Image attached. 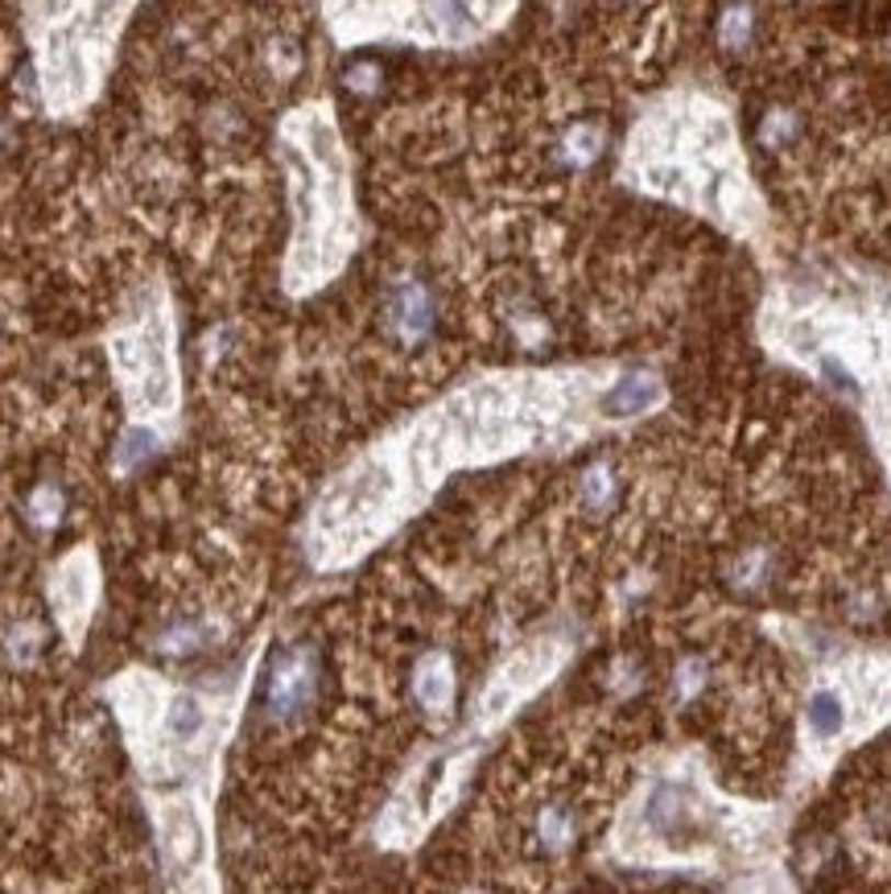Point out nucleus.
I'll return each mask as SVG.
<instances>
[{
	"label": "nucleus",
	"mask_w": 891,
	"mask_h": 894,
	"mask_svg": "<svg viewBox=\"0 0 891 894\" xmlns=\"http://www.w3.org/2000/svg\"><path fill=\"white\" fill-rule=\"evenodd\" d=\"M318 689V664L309 647H293L285 656H277V664L269 668V689H264V705L273 717H293L314 701Z\"/></svg>",
	"instance_id": "9d476101"
},
{
	"label": "nucleus",
	"mask_w": 891,
	"mask_h": 894,
	"mask_svg": "<svg viewBox=\"0 0 891 894\" xmlns=\"http://www.w3.org/2000/svg\"><path fill=\"white\" fill-rule=\"evenodd\" d=\"M583 495H586V503H590V507L611 503V499H616V478H611V471H607V466H595V471L586 474Z\"/></svg>",
	"instance_id": "2eb2a0df"
},
{
	"label": "nucleus",
	"mask_w": 891,
	"mask_h": 894,
	"mask_svg": "<svg viewBox=\"0 0 891 894\" xmlns=\"http://www.w3.org/2000/svg\"><path fill=\"white\" fill-rule=\"evenodd\" d=\"M128 0H37L30 34L37 54V91L54 116H75L95 100Z\"/></svg>",
	"instance_id": "39448f33"
},
{
	"label": "nucleus",
	"mask_w": 891,
	"mask_h": 894,
	"mask_svg": "<svg viewBox=\"0 0 891 894\" xmlns=\"http://www.w3.org/2000/svg\"><path fill=\"white\" fill-rule=\"evenodd\" d=\"M611 375V367H512L454 384L326 478L297 532L306 561L318 574L351 569L421 516L454 474L569 450L616 425L602 400Z\"/></svg>",
	"instance_id": "f257e3e1"
},
{
	"label": "nucleus",
	"mask_w": 891,
	"mask_h": 894,
	"mask_svg": "<svg viewBox=\"0 0 891 894\" xmlns=\"http://www.w3.org/2000/svg\"><path fill=\"white\" fill-rule=\"evenodd\" d=\"M223 783H187L170 792H140L154 828L157 865L170 891H219V828L215 800Z\"/></svg>",
	"instance_id": "423d86ee"
},
{
	"label": "nucleus",
	"mask_w": 891,
	"mask_h": 894,
	"mask_svg": "<svg viewBox=\"0 0 891 894\" xmlns=\"http://www.w3.org/2000/svg\"><path fill=\"white\" fill-rule=\"evenodd\" d=\"M569 647H574V643H569L566 635L549 631V635H537V640H529L520 652H512V656L504 659L496 672L487 676V684H483L475 705H471V717H466V729H463L466 738L487 743V734H496L516 709L525 705V701H532L553 676L566 668Z\"/></svg>",
	"instance_id": "6e6552de"
},
{
	"label": "nucleus",
	"mask_w": 891,
	"mask_h": 894,
	"mask_svg": "<svg viewBox=\"0 0 891 894\" xmlns=\"http://www.w3.org/2000/svg\"><path fill=\"white\" fill-rule=\"evenodd\" d=\"M429 326H433V297H429V288L421 281L396 285L393 297H388V330H393V338L413 347V342H421L429 335Z\"/></svg>",
	"instance_id": "f8f14e48"
},
{
	"label": "nucleus",
	"mask_w": 891,
	"mask_h": 894,
	"mask_svg": "<svg viewBox=\"0 0 891 894\" xmlns=\"http://www.w3.org/2000/svg\"><path fill=\"white\" fill-rule=\"evenodd\" d=\"M755 25L759 18H755L752 0H731L719 18V46L726 54H743L755 42Z\"/></svg>",
	"instance_id": "ddd939ff"
},
{
	"label": "nucleus",
	"mask_w": 891,
	"mask_h": 894,
	"mask_svg": "<svg viewBox=\"0 0 891 894\" xmlns=\"http://www.w3.org/2000/svg\"><path fill=\"white\" fill-rule=\"evenodd\" d=\"M25 520L34 523L37 532H50V528H58V520H63V490L54 487V483L34 487L30 503H25Z\"/></svg>",
	"instance_id": "4468645a"
},
{
	"label": "nucleus",
	"mask_w": 891,
	"mask_h": 894,
	"mask_svg": "<svg viewBox=\"0 0 891 894\" xmlns=\"http://www.w3.org/2000/svg\"><path fill=\"white\" fill-rule=\"evenodd\" d=\"M413 697L417 705L426 709L433 722H442L454 713V697H459V672H454V659L446 652H426L417 672H413Z\"/></svg>",
	"instance_id": "9b49d317"
},
{
	"label": "nucleus",
	"mask_w": 891,
	"mask_h": 894,
	"mask_svg": "<svg viewBox=\"0 0 891 894\" xmlns=\"http://www.w3.org/2000/svg\"><path fill=\"white\" fill-rule=\"evenodd\" d=\"M281 157L290 169L293 239L285 256V293L309 297L343 272L360 223L351 206V173L339 128L323 103H306L281 124Z\"/></svg>",
	"instance_id": "7ed1b4c3"
},
{
	"label": "nucleus",
	"mask_w": 891,
	"mask_h": 894,
	"mask_svg": "<svg viewBox=\"0 0 891 894\" xmlns=\"http://www.w3.org/2000/svg\"><path fill=\"white\" fill-rule=\"evenodd\" d=\"M260 643L236 668V680L182 684L145 664H128L103 680L100 697L116 717L124 755L133 762L140 792L223 783V755L236 738L244 701L257 680V664L264 652Z\"/></svg>",
	"instance_id": "f03ea898"
},
{
	"label": "nucleus",
	"mask_w": 891,
	"mask_h": 894,
	"mask_svg": "<svg viewBox=\"0 0 891 894\" xmlns=\"http://www.w3.org/2000/svg\"><path fill=\"white\" fill-rule=\"evenodd\" d=\"M483 743L480 738H459V743L433 750L421 767H413L405 783L396 788V795L388 800V808L376 825V841L384 849H413L421 845L429 828L442 821L446 812L459 804L466 779L480 762Z\"/></svg>",
	"instance_id": "0eeeda50"
},
{
	"label": "nucleus",
	"mask_w": 891,
	"mask_h": 894,
	"mask_svg": "<svg viewBox=\"0 0 891 894\" xmlns=\"http://www.w3.org/2000/svg\"><path fill=\"white\" fill-rule=\"evenodd\" d=\"M100 598H103L100 548L91 541L70 544L67 553L46 569V607H50V619L70 656L83 652L91 623H95V610H100Z\"/></svg>",
	"instance_id": "1a4fd4ad"
},
{
	"label": "nucleus",
	"mask_w": 891,
	"mask_h": 894,
	"mask_svg": "<svg viewBox=\"0 0 891 894\" xmlns=\"http://www.w3.org/2000/svg\"><path fill=\"white\" fill-rule=\"evenodd\" d=\"M108 372L116 380L124 405V425L149 429L161 441H173L182 429V354H178V314L166 285H149L137 293L108 338Z\"/></svg>",
	"instance_id": "20e7f679"
}]
</instances>
